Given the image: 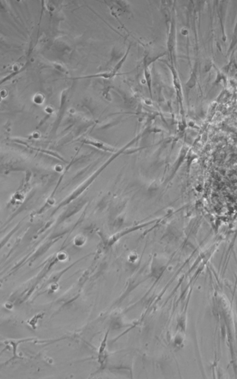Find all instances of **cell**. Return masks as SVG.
<instances>
[{"label":"cell","instance_id":"6da1fadb","mask_svg":"<svg viewBox=\"0 0 237 379\" xmlns=\"http://www.w3.org/2000/svg\"><path fill=\"white\" fill-rule=\"evenodd\" d=\"M144 73H145V77L146 79H147V83H148V88H149V92L150 94V96L152 98V90H151V77H150V72L148 71V68L147 67V64L144 63Z\"/></svg>","mask_w":237,"mask_h":379}]
</instances>
